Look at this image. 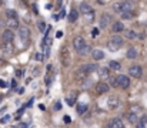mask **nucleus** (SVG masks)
<instances>
[{"label":"nucleus","mask_w":147,"mask_h":128,"mask_svg":"<svg viewBox=\"0 0 147 128\" xmlns=\"http://www.w3.org/2000/svg\"><path fill=\"white\" fill-rule=\"evenodd\" d=\"M129 74H130L131 77L140 78V77L143 76V70H142V67H140V66H131V67L129 68Z\"/></svg>","instance_id":"nucleus-5"},{"label":"nucleus","mask_w":147,"mask_h":128,"mask_svg":"<svg viewBox=\"0 0 147 128\" xmlns=\"http://www.w3.org/2000/svg\"><path fill=\"white\" fill-rule=\"evenodd\" d=\"M107 46H109V48H110L111 51H116V50H119V48L123 46V39L119 37V36H114V37H111V39L109 40Z\"/></svg>","instance_id":"nucleus-2"},{"label":"nucleus","mask_w":147,"mask_h":128,"mask_svg":"<svg viewBox=\"0 0 147 128\" xmlns=\"http://www.w3.org/2000/svg\"><path fill=\"white\" fill-rule=\"evenodd\" d=\"M54 110H61V104L60 103H56L54 104Z\"/></svg>","instance_id":"nucleus-35"},{"label":"nucleus","mask_w":147,"mask_h":128,"mask_svg":"<svg viewBox=\"0 0 147 128\" xmlns=\"http://www.w3.org/2000/svg\"><path fill=\"white\" fill-rule=\"evenodd\" d=\"M1 37H3V42L4 43H13V40H14V34H13L11 30H4Z\"/></svg>","instance_id":"nucleus-10"},{"label":"nucleus","mask_w":147,"mask_h":128,"mask_svg":"<svg viewBox=\"0 0 147 128\" xmlns=\"http://www.w3.org/2000/svg\"><path fill=\"white\" fill-rule=\"evenodd\" d=\"M97 73H98V76H100L101 78H107V77H109V68L98 67V68H97Z\"/></svg>","instance_id":"nucleus-22"},{"label":"nucleus","mask_w":147,"mask_h":128,"mask_svg":"<svg viewBox=\"0 0 147 128\" xmlns=\"http://www.w3.org/2000/svg\"><path fill=\"white\" fill-rule=\"evenodd\" d=\"M113 31H114V33H121V31H126L124 24H123L121 21H116V23L113 24Z\"/></svg>","instance_id":"nucleus-15"},{"label":"nucleus","mask_w":147,"mask_h":128,"mask_svg":"<svg viewBox=\"0 0 147 128\" xmlns=\"http://www.w3.org/2000/svg\"><path fill=\"white\" fill-rule=\"evenodd\" d=\"M89 53H92V48H90V46H87V44H86V47H84V48H83V50H82V51H80L79 54L84 57V56H87Z\"/></svg>","instance_id":"nucleus-26"},{"label":"nucleus","mask_w":147,"mask_h":128,"mask_svg":"<svg viewBox=\"0 0 147 128\" xmlns=\"http://www.w3.org/2000/svg\"><path fill=\"white\" fill-rule=\"evenodd\" d=\"M97 33H98V30L97 29H94V31H92V36L94 37V36H97Z\"/></svg>","instance_id":"nucleus-39"},{"label":"nucleus","mask_w":147,"mask_h":128,"mask_svg":"<svg viewBox=\"0 0 147 128\" xmlns=\"http://www.w3.org/2000/svg\"><path fill=\"white\" fill-rule=\"evenodd\" d=\"M14 128H26V125H23V124H22V125H17V127H14Z\"/></svg>","instance_id":"nucleus-44"},{"label":"nucleus","mask_w":147,"mask_h":128,"mask_svg":"<svg viewBox=\"0 0 147 128\" xmlns=\"http://www.w3.org/2000/svg\"><path fill=\"white\" fill-rule=\"evenodd\" d=\"M127 120H129L131 124H137V123H139V117H137L134 113H130V114H127Z\"/></svg>","instance_id":"nucleus-23"},{"label":"nucleus","mask_w":147,"mask_h":128,"mask_svg":"<svg viewBox=\"0 0 147 128\" xmlns=\"http://www.w3.org/2000/svg\"><path fill=\"white\" fill-rule=\"evenodd\" d=\"M19 36H20L22 42L27 43V42H29V39H30V30H29L27 27H22V29L19 30Z\"/></svg>","instance_id":"nucleus-7"},{"label":"nucleus","mask_w":147,"mask_h":128,"mask_svg":"<svg viewBox=\"0 0 147 128\" xmlns=\"http://www.w3.org/2000/svg\"><path fill=\"white\" fill-rule=\"evenodd\" d=\"M87 111V105L86 104H80V105H77V113L82 115V114H84Z\"/></svg>","instance_id":"nucleus-25"},{"label":"nucleus","mask_w":147,"mask_h":128,"mask_svg":"<svg viewBox=\"0 0 147 128\" xmlns=\"http://www.w3.org/2000/svg\"><path fill=\"white\" fill-rule=\"evenodd\" d=\"M39 29H40V31H45L46 30V24L43 21H39Z\"/></svg>","instance_id":"nucleus-31"},{"label":"nucleus","mask_w":147,"mask_h":128,"mask_svg":"<svg viewBox=\"0 0 147 128\" xmlns=\"http://www.w3.org/2000/svg\"><path fill=\"white\" fill-rule=\"evenodd\" d=\"M126 56H127V58H136L137 57V50L134 48V47H130L129 50H127V53H126Z\"/></svg>","instance_id":"nucleus-20"},{"label":"nucleus","mask_w":147,"mask_h":128,"mask_svg":"<svg viewBox=\"0 0 147 128\" xmlns=\"http://www.w3.org/2000/svg\"><path fill=\"white\" fill-rule=\"evenodd\" d=\"M84 19L89 21V23H92V21H94V11H92V13H87V14H84Z\"/></svg>","instance_id":"nucleus-28"},{"label":"nucleus","mask_w":147,"mask_h":128,"mask_svg":"<svg viewBox=\"0 0 147 128\" xmlns=\"http://www.w3.org/2000/svg\"><path fill=\"white\" fill-rule=\"evenodd\" d=\"M60 61L64 67H69L70 66V51L67 47H63L61 48V53H60Z\"/></svg>","instance_id":"nucleus-3"},{"label":"nucleus","mask_w":147,"mask_h":128,"mask_svg":"<svg viewBox=\"0 0 147 128\" xmlns=\"http://www.w3.org/2000/svg\"><path fill=\"white\" fill-rule=\"evenodd\" d=\"M0 4H1V1H0Z\"/></svg>","instance_id":"nucleus-46"},{"label":"nucleus","mask_w":147,"mask_h":128,"mask_svg":"<svg viewBox=\"0 0 147 128\" xmlns=\"http://www.w3.org/2000/svg\"><path fill=\"white\" fill-rule=\"evenodd\" d=\"M121 19L130 20V19H133V13L131 11H124V13H121Z\"/></svg>","instance_id":"nucleus-29"},{"label":"nucleus","mask_w":147,"mask_h":128,"mask_svg":"<svg viewBox=\"0 0 147 128\" xmlns=\"http://www.w3.org/2000/svg\"><path fill=\"white\" fill-rule=\"evenodd\" d=\"M113 9H114V11H120V13L131 11V3L130 1H117V3H114Z\"/></svg>","instance_id":"nucleus-1"},{"label":"nucleus","mask_w":147,"mask_h":128,"mask_svg":"<svg viewBox=\"0 0 147 128\" xmlns=\"http://www.w3.org/2000/svg\"><path fill=\"white\" fill-rule=\"evenodd\" d=\"M61 36H63L61 31H57V33H56V37H61Z\"/></svg>","instance_id":"nucleus-41"},{"label":"nucleus","mask_w":147,"mask_h":128,"mask_svg":"<svg viewBox=\"0 0 147 128\" xmlns=\"http://www.w3.org/2000/svg\"><path fill=\"white\" fill-rule=\"evenodd\" d=\"M76 98H77V92L76 91H71L67 97H66V103L69 105H74L76 104Z\"/></svg>","instance_id":"nucleus-13"},{"label":"nucleus","mask_w":147,"mask_h":128,"mask_svg":"<svg viewBox=\"0 0 147 128\" xmlns=\"http://www.w3.org/2000/svg\"><path fill=\"white\" fill-rule=\"evenodd\" d=\"M119 104H120V101H119V98H117L116 95L109 97V100H107V105H109V108L114 110V108H117V107H119Z\"/></svg>","instance_id":"nucleus-9"},{"label":"nucleus","mask_w":147,"mask_h":128,"mask_svg":"<svg viewBox=\"0 0 147 128\" xmlns=\"http://www.w3.org/2000/svg\"><path fill=\"white\" fill-rule=\"evenodd\" d=\"M9 120H10V117L6 115V117H3V118L0 120V123H1V124H6V123H9Z\"/></svg>","instance_id":"nucleus-32"},{"label":"nucleus","mask_w":147,"mask_h":128,"mask_svg":"<svg viewBox=\"0 0 147 128\" xmlns=\"http://www.w3.org/2000/svg\"><path fill=\"white\" fill-rule=\"evenodd\" d=\"M16 74H17V77H22V71H20V70H17Z\"/></svg>","instance_id":"nucleus-42"},{"label":"nucleus","mask_w":147,"mask_h":128,"mask_svg":"<svg viewBox=\"0 0 147 128\" xmlns=\"http://www.w3.org/2000/svg\"><path fill=\"white\" fill-rule=\"evenodd\" d=\"M80 10H82L83 14H87V13H92V11H93V9H92L90 4H87V3H80Z\"/></svg>","instance_id":"nucleus-18"},{"label":"nucleus","mask_w":147,"mask_h":128,"mask_svg":"<svg viewBox=\"0 0 147 128\" xmlns=\"http://www.w3.org/2000/svg\"><path fill=\"white\" fill-rule=\"evenodd\" d=\"M73 46H74V48L80 53V51L86 47V42H84V39H83V37L77 36V37H74V40H73Z\"/></svg>","instance_id":"nucleus-4"},{"label":"nucleus","mask_w":147,"mask_h":128,"mask_svg":"<svg viewBox=\"0 0 147 128\" xmlns=\"http://www.w3.org/2000/svg\"><path fill=\"white\" fill-rule=\"evenodd\" d=\"M6 16H7L9 19H17V13H16L14 10H7V11H6Z\"/></svg>","instance_id":"nucleus-27"},{"label":"nucleus","mask_w":147,"mask_h":128,"mask_svg":"<svg viewBox=\"0 0 147 128\" xmlns=\"http://www.w3.org/2000/svg\"><path fill=\"white\" fill-rule=\"evenodd\" d=\"M109 21H110V14L103 13V14H101V20H100V27H101V29H104V27L109 24Z\"/></svg>","instance_id":"nucleus-14"},{"label":"nucleus","mask_w":147,"mask_h":128,"mask_svg":"<svg viewBox=\"0 0 147 128\" xmlns=\"http://www.w3.org/2000/svg\"><path fill=\"white\" fill-rule=\"evenodd\" d=\"M109 127H110V128H124V124H123L119 118H113V120L110 121Z\"/></svg>","instance_id":"nucleus-16"},{"label":"nucleus","mask_w":147,"mask_h":128,"mask_svg":"<svg viewBox=\"0 0 147 128\" xmlns=\"http://www.w3.org/2000/svg\"><path fill=\"white\" fill-rule=\"evenodd\" d=\"M4 87H6V81L0 80V88H4Z\"/></svg>","instance_id":"nucleus-37"},{"label":"nucleus","mask_w":147,"mask_h":128,"mask_svg":"<svg viewBox=\"0 0 147 128\" xmlns=\"http://www.w3.org/2000/svg\"><path fill=\"white\" fill-rule=\"evenodd\" d=\"M16 85H17L16 84V81H11V87H13V88H16Z\"/></svg>","instance_id":"nucleus-43"},{"label":"nucleus","mask_w":147,"mask_h":128,"mask_svg":"<svg viewBox=\"0 0 147 128\" xmlns=\"http://www.w3.org/2000/svg\"><path fill=\"white\" fill-rule=\"evenodd\" d=\"M34 58H36V60H39V61H40V60H42V58H43V57H42V54H40V53H36V54H34Z\"/></svg>","instance_id":"nucleus-34"},{"label":"nucleus","mask_w":147,"mask_h":128,"mask_svg":"<svg viewBox=\"0 0 147 128\" xmlns=\"http://www.w3.org/2000/svg\"><path fill=\"white\" fill-rule=\"evenodd\" d=\"M1 50H3V53H4L6 56H9V54L13 53L14 46H13V43H4L3 42V44H1Z\"/></svg>","instance_id":"nucleus-11"},{"label":"nucleus","mask_w":147,"mask_h":128,"mask_svg":"<svg viewBox=\"0 0 147 128\" xmlns=\"http://www.w3.org/2000/svg\"><path fill=\"white\" fill-rule=\"evenodd\" d=\"M77 19H79V11L77 10H70V13H69V21L70 23H74V21H77Z\"/></svg>","instance_id":"nucleus-19"},{"label":"nucleus","mask_w":147,"mask_h":128,"mask_svg":"<svg viewBox=\"0 0 147 128\" xmlns=\"http://www.w3.org/2000/svg\"><path fill=\"white\" fill-rule=\"evenodd\" d=\"M92 56H93L94 60H101V58H104V53H103L101 50H93V51H92Z\"/></svg>","instance_id":"nucleus-21"},{"label":"nucleus","mask_w":147,"mask_h":128,"mask_svg":"<svg viewBox=\"0 0 147 128\" xmlns=\"http://www.w3.org/2000/svg\"><path fill=\"white\" fill-rule=\"evenodd\" d=\"M1 100H3V97H1V95H0V103H1Z\"/></svg>","instance_id":"nucleus-45"},{"label":"nucleus","mask_w":147,"mask_h":128,"mask_svg":"<svg viewBox=\"0 0 147 128\" xmlns=\"http://www.w3.org/2000/svg\"><path fill=\"white\" fill-rule=\"evenodd\" d=\"M7 27H9V30H11V31H13V29H17V27H19L17 19H7Z\"/></svg>","instance_id":"nucleus-17"},{"label":"nucleus","mask_w":147,"mask_h":128,"mask_svg":"<svg viewBox=\"0 0 147 128\" xmlns=\"http://www.w3.org/2000/svg\"><path fill=\"white\" fill-rule=\"evenodd\" d=\"M97 68H98V67L96 66V64H93V63H89V64H84V66L80 68V71H83V73L87 76V74L93 73V71H94V70H97Z\"/></svg>","instance_id":"nucleus-8"},{"label":"nucleus","mask_w":147,"mask_h":128,"mask_svg":"<svg viewBox=\"0 0 147 128\" xmlns=\"http://www.w3.org/2000/svg\"><path fill=\"white\" fill-rule=\"evenodd\" d=\"M126 37H127V39H136L137 34H136L133 30H126Z\"/></svg>","instance_id":"nucleus-30"},{"label":"nucleus","mask_w":147,"mask_h":128,"mask_svg":"<svg viewBox=\"0 0 147 128\" xmlns=\"http://www.w3.org/2000/svg\"><path fill=\"white\" fill-rule=\"evenodd\" d=\"M136 128H146V124H144L143 121H139V123L136 124Z\"/></svg>","instance_id":"nucleus-33"},{"label":"nucleus","mask_w":147,"mask_h":128,"mask_svg":"<svg viewBox=\"0 0 147 128\" xmlns=\"http://www.w3.org/2000/svg\"><path fill=\"white\" fill-rule=\"evenodd\" d=\"M64 123H66V124H69V123H71V118H70L69 115H66V117H64Z\"/></svg>","instance_id":"nucleus-36"},{"label":"nucleus","mask_w":147,"mask_h":128,"mask_svg":"<svg viewBox=\"0 0 147 128\" xmlns=\"http://www.w3.org/2000/svg\"><path fill=\"white\" fill-rule=\"evenodd\" d=\"M117 85L119 87H121V88H127L129 85H130V80H129V77L127 76H119L117 77Z\"/></svg>","instance_id":"nucleus-6"},{"label":"nucleus","mask_w":147,"mask_h":128,"mask_svg":"<svg viewBox=\"0 0 147 128\" xmlns=\"http://www.w3.org/2000/svg\"><path fill=\"white\" fill-rule=\"evenodd\" d=\"M46 9L51 10V9H53V4H51V3H47V4H46Z\"/></svg>","instance_id":"nucleus-38"},{"label":"nucleus","mask_w":147,"mask_h":128,"mask_svg":"<svg viewBox=\"0 0 147 128\" xmlns=\"http://www.w3.org/2000/svg\"><path fill=\"white\" fill-rule=\"evenodd\" d=\"M96 91H97L98 94H104V92H107V91H109V84L104 83V81H100V83L96 84Z\"/></svg>","instance_id":"nucleus-12"},{"label":"nucleus","mask_w":147,"mask_h":128,"mask_svg":"<svg viewBox=\"0 0 147 128\" xmlns=\"http://www.w3.org/2000/svg\"><path fill=\"white\" fill-rule=\"evenodd\" d=\"M109 64H110L109 67H110L111 70H116V71H119V70L121 68V66H120V63H119V61H114V60H111Z\"/></svg>","instance_id":"nucleus-24"},{"label":"nucleus","mask_w":147,"mask_h":128,"mask_svg":"<svg viewBox=\"0 0 147 128\" xmlns=\"http://www.w3.org/2000/svg\"><path fill=\"white\" fill-rule=\"evenodd\" d=\"M33 11H34V13H36V14H37V13H39V10H37V6H36V4H34V6H33Z\"/></svg>","instance_id":"nucleus-40"}]
</instances>
